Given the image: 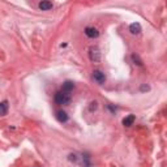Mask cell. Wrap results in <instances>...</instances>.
Instances as JSON below:
<instances>
[{
  "label": "cell",
  "mask_w": 167,
  "mask_h": 167,
  "mask_svg": "<svg viewBox=\"0 0 167 167\" xmlns=\"http://www.w3.org/2000/svg\"><path fill=\"white\" fill-rule=\"evenodd\" d=\"M55 102L57 104H68L71 102V94L65 91H57L55 94Z\"/></svg>",
  "instance_id": "6da1fadb"
},
{
  "label": "cell",
  "mask_w": 167,
  "mask_h": 167,
  "mask_svg": "<svg viewBox=\"0 0 167 167\" xmlns=\"http://www.w3.org/2000/svg\"><path fill=\"white\" fill-rule=\"evenodd\" d=\"M93 78L94 81H97L98 84H104V81H106V76H104V73L102 72L99 69H95L93 72Z\"/></svg>",
  "instance_id": "7a4b0ae2"
},
{
  "label": "cell",
  "mask_w": 167,
  "mask_h": 167,
  "mask_svg": "<svg viewBox=\"0 0 167 167\" xmlns=\"http://www.w3.org/2000/svg\"><path fill=\"white\" fill-rule=\"evenodd\" d=\"M89 57L91 61H98L101 59V52H99V50H98V47H90Z\"/></svg>",
  "instance_id": "3957f363"
},
{
  "label": "cell",
  "mask_w": 167,
  "mask_h": 167,
  "mask_svg": "<svg viewBox=\"0 0 167 167\" xmlns=\"http://www.w3.org/2000/svg\"><path fill=\"white\" fill-rule=\"evenodd\" d=\"M85 34H86V37H89V38H97V37L99 35V32H98L95 28L88 26V28L85 29Z\"/></svg>",
  "instance_id": "277c9868"
},
{
  "label": "cell",
  "mask_w": 167,
  "mask_h": 167,
  "mask_svg": "<svg viewBox=\"0 0 167 167\" xmlns=\"http://www.w3.org/2000/svg\"><path fill=\"white\" fill-rule=\"evenodd\" d=\"M73 89H74V84L72 82V81H65V82L63 84V90L61 91H65V93L69 94Z\"/></svg>",
  "instance_id": "5b68a950"
},
{
  "label": "cell",
  "mask_w": 167,
  "mask_h": 167,
  "mask_svg": "<svg viewBox=\"0 0 167 167\" xmlns=\"http://www.w3.org/2000/svg\"><path fill=\"white\" fill-rule=\"evenodd\" d=\"M129 32H131L132 34H138L140 32H141V25H140L138 22L131 24V26H129Z\"/></svg>",
  "instance_id": "8992f818"
},
{
  "label": "cell",
  "mask_w": 167,
  "mask_h": 167,
  "mask_svg": "<svg viewBox=\"0 0 167 167\" xmlns=\"http://www.w3.org/2000/svg\"><path fill=\"white\" fill-rule=\"evenodd\" d=\"M135 119H136L135 115H128V116L123 120V125H124V127H131V125H133Z\"/></svg>",
  "instance_id": "52a82bcc"
},
{
  "label": "cell",
  "mask_w": 167,
  "mask_h": 167,
  "mask_svg": "<svg viewBox=\"0 0 167 167\" xmlns=\"http://www.w3.org/2000/svg\"><path fill=\"white\" fill-rule=\"evenodd\" d=\"M52 8V3L51 1H40L39 3V9L40 11H50V9Z\"/></svg>",
  "instance_id": "ba28073f"
},
{
  "label": "cell",
  "mask_w": 167,
  "mask_h": 167,
  "mask_svg": "<svg viewBox=\"0 0 167 167\" xmlns=\"http://www.w3.org/2000/svg\"><path fill=\"white\" fill-rule=\"evenodd\" d=\"M56 119L59 120L60 123H65L68 120V115H67V112H64V111H57L56 112Z\"/></svg>",
  "instance_id": "9c48e42d"
},
{
  "label": "cell",
  "mask_w": 167,
  "mask_h": 167,
  "mask_svg": "<svg viewBox=\"0 0 167 167\" xmlns=\"http://www.w3.org/2000/svg\"><path fill=\"white\" fill-rule=\"evenodd\" d=\"M7 112H8V102L7 101L0 102V115L4 116V115H7Z\"/></svg>",
  "instance_id": "30bf717a"
},
{
  "label": "cell",
  "mask_w": 167,
  "mask_h": 167,
  "mask_svg": "<svg viewBox=\"0 0 167 167\" xmlns=\"http://www.w3.org/2000/svg\"><path fill=\"white\" fill-rule=\"evenodd\" d=\"M132 60L135 61V64H137V65H142V61H141V59H140V57L137 56V55H132Z\"/></svg>",
  "instance_id": "8fae6325"
},
{
  "label": "cell",
  "mask_w": 167,
  "mask_h": 167,
  "mask_svg": "<svg viewBox=\"0 0 167 167\" xmlns=\"http://www.w3.org/2000/svg\"><path fill=\"white\" fill-rule=\"evenodd\" d=\"M140 90H141V91H148V90H150V88H149L148 85H141Z\"/></svg>",
  "instance_id": "7c38bea8"
}]
</instances>
